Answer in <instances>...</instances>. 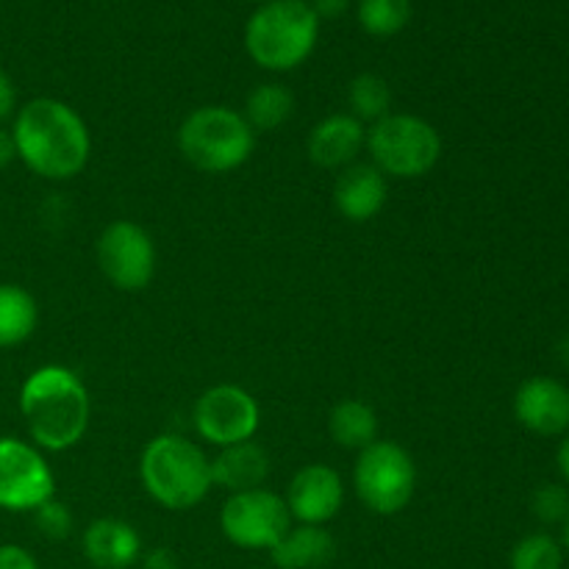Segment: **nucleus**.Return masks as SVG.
<instances>
[{"label": "nucleus", "mask_w": 569, "mask_h": 569, "mask_svg": "<svg viewBox=\"0 0 569 569\" xmlns=\"http://www.w3.org/2000/svg\"><path fill=\"white\" fill-rule=\"evenodd\" d=\"M356 14L370 37H395L411 22L415 0H359Z\"/></svg>", "instance_id": "23"}, {"label": "nucleus", "mask_w": 569, "mask_h": 569, "mask_svg": "<svg viewBox=\"0 0 569 569\" xmlns=\"http://www.w3.org/2000/svg\"><path fill=\"white\" fill-rule=\"evenodd\" d=\"M365 148L367 128L353 114H328L306 139V153L322 170H345Z\"/></svg>", "instance_id": "14"}, {"label": "nucleus", "mask_w": 569, "mask_h": 569, "mask_svg": "<svg viewBox=\"0 0 569 569\" xmlns=\"http://www.w3.org/2000/svg\"><path fill=\"white\" fill-rule=\"evenodd\" d=\"M139 478L150 498L170 511H187L211 492V459L178 433L150 439L139 459Z\"/></svg>", "instance_id": "4"}, {"label": "nucleus", "mask_w": 569, "mask_h": 569, "mask_svg": "<svg viewBox=\"0 0 569 569\" xmlns=\"http://www.w3.org/2000/svg\"><path fill=\"white\" fill-rule=\"evenodd\" d=\"M14 159H17V148H14V139H11V131H3V128H0V170H6Z\"/></svg>", "instance_id": "31"}, {"label": "nucleus", "mask_w": 569, "mask_h": 569, "mask_svg": "<svg viewBox=\"0 0 569 569\" xmlns=\"http://www.w3.org/2000/svg\"><path fill=\"white\" fill-rule=\"evenodd\" d=\"M20 415L39 450L64 453L87 437L92 403L76 372L61 365H44L22 383Z\"/></svg>", "instance_id": "2"}, {"label": "nucleus", "mask_w": 569, "mask_h": 569, "mask_svg": "<svg viewBox=\"0 0 569 569\" xmlns=\"http://www.w3.org/2000/svg\"><path fill=\"white\" fill-rule=\"evenodd\" d=\"M561 548H565V553H569V517L565 522V539H561Z\"/></svg>", "instance_id": "34"}, {"label": "nucleus", "mask_w": 569, "mask_h": 569, "mask_svg": "<svg viewBox=\"0 0 569 569\" xmlns=\"http://www.w3.org/2000/svg\"><path fill=\"white\" fill-rule=\"evenodd\" d=\"M17 159L50 181L81 176L92 156V137L72 106L56 98H33L17 111L11 126Z\"/></svg>", "instance_id": "1"}, {"label": "nucleus", "mask_w": 569, "mask_h": 569, "mask_svg": "<svg viewBox=\"0 0 569 569\" xmlns=\"http://www.w3.org/2000/svg\"><path fill=\"white\" fill-rule=\"evenodd\" d=\"M256 133L231 106H200L178 128V150L200 172L239 170L253 156Z\"/></svg>", "instance_id": "5"}, {"label": "nucleus", "mask_w": 569, "mask_h": 569, "mask_svg": "<svg viewBox=\"0 0 569 569\" xmlns=\"http://www.w3.org/2000/svg\"><path fill=\"white\" fill-rule=\"evenodd\" d=\"M389 198V181L378 167L350 164L339 172L333 183V203L337 211L350 222H370L381 214Z\"/></svg>", "instance_id": "15"}, {"label": "nucleus", "mask_w": 569, "mask_h": 569, "mask_svg": "<svg viewBox=\"0 0 569 569\" xmlns=\"http://www.w3.org/2000/svg\"><path fill=\"white\" fill-rule=\"evenodd\" d=\"M220 528L231 545L242 550H272L292 528L287 500L270 489L237 492L222 503Z\"/></svg>", "instance_id": "8"}, {"label": "nucleus", "mask_w": 569, "mask_h": 569, "mask_svg": "<svg viewBox=\"0 0 569 569\" xmlns=\"http://www.w3.org/2000/svg\"><path fill=\"white\" fill-rule=\"evenodd\" d=\"M515 417L537 437H561L569 431V387L550 376L528 378L515 395Z\"/></svg>", "instance_id": "13"}, {"label": "nucleus", "mask_w": 569, "mask_h": 569, "mask_svg": "<svg viewBox=\"0 0 569 569\" xmlns=\"http://www.w3.org/2000/svg\"><path fill=\"white\" fill-rule=\"evenodd\" d=\"M267 478H270V456L253 439L217 448V456L211 459V483L231 495L261 489Z\"/></svg>", "instance_id": "17"}, {"label": "nucleus", "mask_w": 569, "mask_h": 569, "mask_svg": "<svg viewBox=\"0 0 569 569\" xmlns=\"http://www.w3.org/2000/svg\"><path fill=\"white\" fill-rule=\"evenodd\" d=\"M14 109H17L14 81H11V78L0 70V122L9 120V117L14 114Z\"/></svg>", "instance_id": "28"}, {"label": "nucleus", "mask_w": 569, "mask_h": 569, "mask_svg": "<svg viewBox=\"0 0 569 569\" xmlns=\"http://www.w3.org/2000/svg\"><path fill=\"white\" fill-rule=\"evenodd\" d=\"M348 106L359 122H378L392 114V89L378 72H361L348 87Z\"/></svg>", "instance_id": "22"}, {"label": "nucleus", "mask_w": 569, "mask_h": 569, "mask_svg": "<svg viewBox=\"0 0 569 569\" xmlns=\"http://www.w3.org/2000/svg\"><path fill=\"white\" fill-rule=\"evenodd\" d=\"M287 509L300 526H326L345 503V483L333 467L306 465L292 476L287 489Z\"/></svg>", "instance_id": "12"}, {"label": "nucleus", "mask_w": 569, "mask_h": 569, "mask_svg": "<svg viewBox=\"0 0 569 569\" xmlns=\"http://www.w3.org/2000/svg\"><path fill=\"white\" fill-rule=\"evenodd\" d=\"M261 426V409L248 389L237 383H217L194 403V428L200 439L214 448L248 442Z\"/></svg>", "instance_id": "11"}, {"label": "nucleus", "mask_w": 569, "mask_h": 569, "mask_svg": "<svg viewBox=\"0 0 569 569\" xmlns=\"http://www.w3.org/2000/svg\"><path fill=\"white\" fill-rule=\"evenodd\" d=\"M350 0H311V9H315V14L322 20H337V17H342L345 11H348Z\"/></svg>", "instance_id": "29"}, {"label": "nucleus", "mask_w": 569, "mask_h": 569, "mask_svg": "<svg viewBox=\"0 0 569 569\" xmlns=\"http://www.w3.org/2000/svg\"><path fill=\"white\" fill-rule=\"evenodd\" d=\"M328 431L345 450H365L378 439V415L365 400H339L328 415Z\"/></svg>", "instance_id": "19"}, {"label": "nucleus", "mask_w": 569, "mask_h": 569, "mask_svg": "<svg viewBox=\"0 0 569 569\" xmlns=\"http://www.w3.org/2000/svg\"><path fill=\"white\" fill-rule=\"evenodd\" d=\"M83 556L94 569H128L142 556L137 528L114 517H100L83 531Z\"/></svg>", "instance_id": "16"}, {"label": "nucleus", "mask_w": 569, "mask_h": 569, "mask_svg": "<svg viewBox=\"0 0 569 569\" xmlns=\"http://www.w3.org/2000/svg\"><path fill=\"white\" fill-rule=\"evenodd\" d=\"M98 267L120 292H142L156 276L153 237L139 222L114 220L98 239Z\"/></svg>", "instance_id": "9"}, {"label": "nucleus", "mask_w": 569, "mask_h": 569, "mask_svg": "<svg viewBox=\"0 0 569 569\" xmlns=\"http://www.w3.org/2000/svg\"><path fill=\"white\" fill-rule=\"evenodd\" d=\"M337 556V542L326 526L289 528L287 537L270 550L272 565L278 569H317L326 567Z\"/></svg>", "instance_id": "18"}, {"label": "nucleus", "mask_w": 569, "mask_h": 569, "mask_svg": "<svg viewBox=\"0 0 569 569\" xmlns=\"http://www.w3.org/2000/svg\"><path fill=\"white\" fill-rule=\"evenodd\" d=\"M370 164L387 178H422L442 159V137L428 120L417 114H387L367 128Z\"/></svg>", "instance_id": "6"}, {"label": "nucleus", "mask_w": 569, "mask_h": 569, "mask_svg": "<svg viewBox=\"0 0 569 569\" xmlns=\"http://www.w3.org/2000/svg\"><path fill=\"white\" fill-rule=\"evenodd\" d=\"M531 511L545 526H565L569 517V489L565 483H542L533 492Z\"/></svg>", "instance_id": "25"}, {"label": "nucleus", "mask_w": 569, "mask_h": 569, "mask_svg": "<svg viewBox=\"0 0 569 569\" xmlns=\"http://www.w3.org/2000/svg\"><path fill=\"white\" fill-rule=\"evenodd\" d=\"M33 515V526L39 528V533H42L44 539H53V542H61V539H67L72 533V526H76V520H72V511L67 509L64 503H59L56 498L44 500L39 509L31 511Z\"/></svg>", "instance_id": "26"}, {"label": "nucleus", "mask_w": 569, "mask_h": 569, "mask_svg": "<svg viewBox=\"0 0 569 569\" xmlns=\"http://www.w3.org/2000/svg\"><path fill=\"white\" fill-rule=\"evenodd\" d=\"M556 356H559L561 365H565L567 370H569V333L559 342V348H556Z\"/></svg>", "instance_id": "33"}, {"label": "nucleus", "mask_w": 569, "mask_h": 569, "mask_svg": "<svg viewBox=\"0 0 569 569\" xmlns=\"http://www.w3.org/2000/svg\"><path fill=\"white\" fill-rule=\"evenodd\" d=\"M556 465H559L561 478H565V483L569 487V433H567L565 439H561L559 453H556Z\"/></svg>", "instance_id": "32"}, {"label": "nucleus", "mask_w": 569, "mask_h": 569, "mask_svg": "<svg viewBox=\"0 0 569 569\" xmlns=\"http://www.w3.org/2000/svg\"><path fill=\"white\" fill-rule=\"evenodd\" d=\"M0 569H39V565L20 545H0Z\"/></svg>", "instance_id": "27"}, {"label": "nucleus", "mask_w": 569, "mask_h": 569, "mask_svg": "<svg viewBox=\"0 0 569 569\" xmlns=\"http://www.w3.org/2000/svg\"><path fill=\"white\" fill-rule=\"evenodd\" d=\"M295 111V94L283 83H259L244 100V120L253 133H270L289 122Z\"/></svg>", "instance_id": "21"}, {"label": "nucleus", "mask_w": 569, "mask_h": 569, "mask_svg": "<svg viewBox=\"0 0 569 569\" xmlns=\"http://www.w3.org/2000/svg\"><path fill=\"white\" fill-rule=\"evenodd\" d=\"M509 569H565V548L550 533H528L511 550Z\"/></svg>", "instance_id": "24"}, {"label": "nucleus", "mask_w": 569, "mask_h": 569, "mask_svg": "<svg viewBox=\"0 0 569 569\" xmlns=\"http://www.w3.org/2000/svg\"><path fill=\"white\" fill-rule=\"evenodd\" d=\"M259 3H267V0H259Z\"/></svg>", "instance_id": "35"}, {"label": "nucleus", "mask_w": 569, "mask_h": 569, "mask_svg": "<svg viewBox=\"0 0 569 569\" xmlns=\"http://www.w3.org/2000/svg\"><path fill=\"white\" fill-rule=\"evenodd\" d=\"M353 489L356 498L372 515H400L415 500L417 492L415 459L398 442L376 439L365 450H359V459L353 467Z\"/></svg>", "instance_id": "7"}, {"label": "nucleus", "mask_w": 569, "mask_h": 569, "mask_svg": "<svg viewBox=\"0 0 569 569\" xmlns=\"http://www.w3.org/2000/svg\"><path fill=\"white\" fill-rule=\"evenodd\" d=\"M39 326V306L28 289L0 283V350L28 342Z\"/></svg>", "instance_id": "20"}, {"label": "nucleus", "mask_w": 569, "mask_h": 569, "mask_svg": "<svg viewBox=\"0 0 569 569\" xmlns=\"http://www.w3.org/2000/svg\"><path fill=\"white\" fill-rule=\"evenodd\" d=\"M320 39V17L309 0H267L244 26V50L270 72H289L303 64Z\"/></svg>", "instance_id": "3"}, {"label": "nucleus", "mask_w": 569, "mask_h": 569, "mask_svg": "<svg viewBox=\"0 0 569 569\" xmlns=\"http://www.w3.org/2000/svg\"><path fill=\"white\" fill-rule=\"evenodd\" d=\"M53 492L56 478L42 450L17 437H0V509L33 511Z\"/></svg>", "instance_id": "10"}, {"label": "nucleus", "mask_w": 569, "mask_h": 569, "mask_svg": "<svg viewBox=\"0 0 569 569\" xmlns=\"http://www.w3.org/2000/svg\"><path fill=\"white\" fill-rule=\"evenodd\" d=\"M144 569H178L176 556L167 548H156L144 556Z\"/></svg>", "instance_id": "30"}]
</instances>
